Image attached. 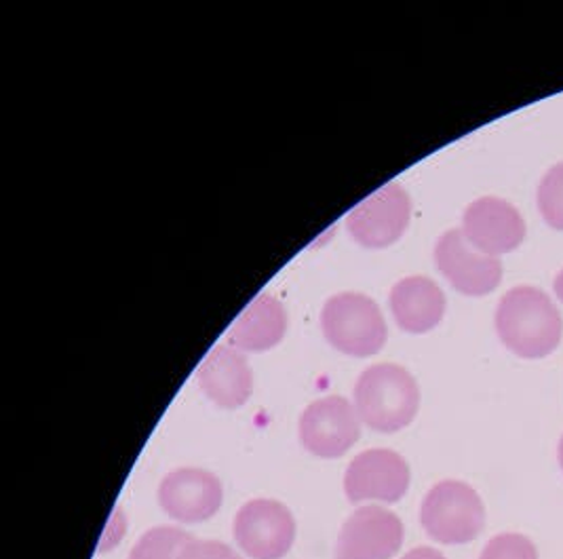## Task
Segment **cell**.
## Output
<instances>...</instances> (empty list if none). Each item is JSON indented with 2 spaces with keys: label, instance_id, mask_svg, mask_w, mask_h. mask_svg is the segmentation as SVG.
Returning a JSON list of instances; mask_svg holds the SVG:
<instances>
[{
  "label": "cell",
  "instance_id": "6da1fadb",
  "mask_svg": "<svg viewBox=\"0 0 563 559\" xmlns=\"http://www.w3.org/2000/svg\"><path fill=\"white\" fill-rule=\"evenodd\" d=\"M496 331L515 355L542 359L560 347L563 319L542 289L521 285L503 296L496 310Z\"/></svg>",
  "mask_w": 563,
  "mask_h": 559
},
{
  "label": "cell",
  "instance_id": "7a4b0ae2",
  "mask_svg": "<svg viewBox=\"0 0 563 559\" xmlns=\"http://www.w3.org/2000/svg\"><path fill=\"white\" fill-rule=\"evenodd\" d=\"M420 388L408 370L378 363L367 368L355 384V409L361 423L380 432L406 429L418 414Z\"/></svg>",
  "mask_w": 563,
  "mask_h": 559
},
{
  "label": "cell",
  "instance_id": "3957f363",
  "mask_svg": "<svg viewBox=\"0 0 563 559\" xmlns=\"http://www.w3.org/2000/svg\"><path fill=\"white\" fill-rule=\"evenodd\" d=\"M424 533L443 545H466L486 526L482 496L468 483L445 480L431 487L420 507Z\"/></svg>",
  "mask_w": 563,
  "mask_h": 559
},
{
  "label": "cell",
  "instance_id": "277c9868",
  "mask_svg": "<svg viewBox=\"0 0 563 559\" xmlns=\"http://www.w3.org/2000/svg\"><path fill=\"white\" fill-rule=\"evenodd\" d=\"M321 328L340 353L376 355L386 342V324L378 305L357 292L332 296L321 310Z\"/></svg>",
  "mask_w": 563,
  "mask_h": 559
},
{
  "label": "cell",
  "instance_id": "5b68a950",
  "mask_svg": "<svg viewBox=\"0 0 563 559\" xmlns=\"http://www.w3.org/2000/svg\"><path fill=\"white\" fill-rule=\"evenodd\" d=\"M232 534L254 559H283L296 540V519L291 511L273 498H256L239 508Z\"/></svg>",
  "mask_w": 563,
  "mask_h": 559
},
{
  "label": "cell",
  "instance_id": "8992f818",
  "mask_svg": "<svg viewBox=\"0 0 563 559\" xmlns=\"http://www.w3.org/2000/svg\"><path fill=\"white\" fill-rule=\"evenodd\" d=\"M300 443L321 458L344 457L361 437V418L355 406L338 395L312 402L300 416Z\"/></svg>",
  "mask_w": 563,
  "mask_h": 559
},
{
  "label": "cell",
  "instance_id": "52a82bcc",
  "mask_svg": "<svg viewBox=\"0 0 563 559\" xmlns=\"http://www.w3.org/2000/svg\"><path fill=\"white\" fill-rule=\"evenodd\" d=\"M404 545V522L378 505L358 507L340 528L333 559H390Z\"/></svg>",
  "mask_w": 563,
  "mask_h": 559
},
{
  "label": "cell",
  "instance_id": "ba28073f",
  "mask_svg": "<svg viewBox=\"0 0 563 559\" xmlns=\"http://www.w3.org/2000/svg\"><path fill=\"white\" fill-rule=\"evenodd\" d=\"M410 216V195L393 182L351 209L346 229L363 248L380 250L395 243L406 232Z\"/></svg>",
  "mask_w": 563,
  "mask_h": 559
},
{
  "label": "cell",
  "instance_id": "9c48e42d",
  "mask_svg": "<svg viewBox=\"0 0 563 559\" xmlns=\"http://www.w3.org/2000/svg\"><path fill=\"white\" fill-rule=\"evenodd\" d=\"M410 464L386 448L365 450L351 460L344 475V492L351 503H397L410 487Z\"/></svg>",
  "mask_w": 563,
  "mask_h": 559
},
{
  "label": "cell",
  "instance_id": "30bf717a",
  "mask_svg": "<svg viewBox=\"0 0 563 559\" xmlns=\"http://www.w3.org/2000/svg\"><path fill=\"white\" fill-rule=\"evenodd\" d=\"M435 264L439 273L464 296H486L503 281L500 257L473 248L462 230H448L439 237Z\"/></svg>",
  "mask_w": 563,
  "mask_h": 559
},
{
  "label": "cell",
  "instance_id": "8fae6325",
  "mask_svg": "<svg viewBox=\"0 0 563 559\" xmlns=\"http://www.w3.org/2000/svg\"><path fill=\"white\" fill-rule=\"evenodd\" d=\"M462 232L473 248L487 255L515 252L526 239V222L515 205L498 197H482L466 207Z\"/></svg>",
  "mask_w": 563,
  "mask_h": 559
},
{
  "label": "cell",
  "instance_id": "7c38bea8",
  "mask_svg": "<svg viewBox=\"0 0 563 559\" xmlns=\"http://www.w3.org/2000/svg\"><path fill=\"white\" fill-rule=\"evenodd\" d=\"M224 501L222 482L203 469H178L163 478L158 485L161 508L184 524H201L211 519Z\"/></svg>",
  "mask_w": 563,
  "mask_h": 559
},
{
  "label": "cell",
  "instance_id": "4fadbf2b",
  "mask_svg": "<svg viewBox=\"0 0 563 559\" xmlns=\"http://www.w3.org/2000/svg\"><path fill=\"white\" fill-rule=\"evenodd\" d=\"M197 381L213 404L229 409L245 406L254 386L247 359L241 355V351L224 344L211 349L201 361Z\"/></svg>",
  "mask_w": 563,
  "mask_h": 559
},
{
  "label": "cell",
  "instance_id": "5bb4252c",
  "mask_svg": "<svg viewBox=\"0 0 563 559\" xmlns=\"http://www.w3.org/2000/svg\"><path fill=\"white\" fill-rule=\"evenodd\" d=\"M390 310L397 326L410 333L433 330L445 315V296L429 277L397 281L390 289Z\"/></svg>",
  "mask_w": 563,
  "mask_h": 559
},
{
  "label": "cell",
  "instance_id": "9a60e30c",
  "mask_svg": "<svg viewBox=\"0 0 563 559\" xmlns=\"http://www.w3.org/2000/svg\"><path fill=\"white\" fill-rule=\"evenodd\" d=\"M287 315L282 303L271 294H260L245 306L229 330V342L236 351L262 353L282 342Z\"/></svg>",
  "mask_w": 563,
  "mask_h": 559
},
{
  "label": "cell",
  "instance_id": "2e32d148",
  "mask_svg": "<svg viewBox=\"0 0 563 559\" xmlns=\"http://www.w3.org/2000/svg\"><path fill=\"white\" fill-rule=\"evenodd\" d=\"M192 540V536L179 528L158 526L135 542L129 559H179L181 549Z\"/></svg>",
  "mask_w": 563,
  "mask_h": 559
},
{
  "label": "cell",
  "instance_id": "e0dca14e",
  "mask_svg": "<svg viewBox=\"0 0 563 559\" xmlns=\"http://www.w3.org/2000/svg\"><path fill=\"white\" fill-rule=\"evenodd\" d=\"M538 209L551 229L563 230V163L551 167L540 182Z\"/></svg>",
  "mask_w": 563,
  "mask_h": 559
},
{
  "label": "cell",
  "instance_id": "ac0fdd59",
  "mask_svg": "<svg viewBox=\"0 0 563 559\" xmlns=\"http://www.w3.org/2000/svg\"><path fill=\"white\" fill-rule=\"evenodd\" d=\"M479 559H538L537 545L523 534H498L487 542Z\"/></svg>",
  "mask_w": 563,
  "mask_h": 559
},
{
  "label": "cell",
  "instance_id": "d6986e66",
  "mask_svg": "<svg viewBox=\"0 0 563 559\" xmlns=\"http://www.w3.org/2000/svg\"><path fill=\"white\" fill-rule=\"evenodd\" d=\"M179 559H243L236 551L220 540L192 538L179 553Z\"/></svg>",
  "mask_w": 563,
  "mask_h": 559
},
{
  "label": "cell",
  "instance_id": "ffe728a7",
  "mask_svg": "<svg viewBox=\"0 0 563 559\" xmlns=\"http://www.w3.org/2000/svg\"><path fill=\"white\" fill-rule=\"evenodd\" d=\"M399 559H445L437 549L431 547H418V549H411L410 553H406L404 558Z\"/></svg>",
  "mask_w": 563,
  "mask_h": 559
},
{
  "label": "cell",
  "instance_id": "44dd1931",
  "mask_svg": "<svg viewBox=\"0 0 563 559\" xmlns=\"http://www.w3.org/2000/svg\"><path fill=\"white\" fill-rule=\"evenodd\" d=\"M555 294H558V298L563 303V271L555 277Z\"/></svg>",
  "mask_w": 563,
  "mask_h": 559
},
{
  "label": "cell",
  "instance_id": "7402d4cb",
  "mask_svg": "<svg viewBox=\"0 0 563 559\" xmlns=\"http://www.w3.org/2000/svg\"><path fill=\"white\" fill-rule=\"evenodd\" d=\"M558 460H560V467L563 471V437L560 439V446H558Z\"/></svg>",
  "mask_w": 563,
  "mask_h": 559
}]
</instances>
